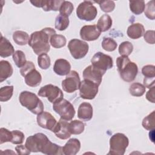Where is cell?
<instances>
[{"instance_id": "6da1fadb", "label": "cell", "mask_w": 155, "mask_h": 155, "mask_svg": "<svg viewBox=\"0 0 155 155\" xmlns=\"http://www.w3.org/2000/svg\"><path fill=\"white\" fill-rule=\"evenodd\" d=\"M25 145L33 153L41 152L47 155L63 154L62 147L51 142L47 136L42 133L28 137Z\"/></svg>"}, {"instance_id": "7a4b0ae2", "label": "cell", "mask_w": 155, "mask_h": 155, "mask_svg": "<svg viewBox=\"0 0 155 155\" xmlns=\"http://www.w3.org/2000/svg\"><path fill=\"white\" fill-rule=\"evenodd\" d=\"M56 31L51 27H46L40 31L31 33L28 41V45L32 48L34 53L37 55L48 53L50 50L49 41Z\"/></svg>"}, {"instance_id": "3957f363", "label": "cell", "mask_w": 155, "mask_h": 155, "mask_svg": "<svg viewBox=\"0 0 155 155\" xmlns=\"http://www.w3.org/2000/svg\"><path fill=\"white\" fill-rule=\"evenodd\" d=\"M117 71L122 80L130 82L133 81L138 73V67L136 63L131 61L128 56H120L116 59Z\"/></svg>"}, {"instance_id": "277c9868", "label": "cell", "mask_w": 155, "mask_h": 155, "mask_svg": "<svg viewBox=\"0 0 155 155\" xmlns=\"http://www.w3.org/2000/svg\"><path fill=\"white\" fill-rule=\"evenodd\" d=\"M21 104L35 114H38L44 111L42 101L33 93L28 91H22L19 96Z\"/></svg>"}, {"instance_id": "5b68a950", "label": "cell", "mask_w": 155, "mask_h": 155, "mask_svg": "<svg viewBox=\"0 0 155 155\" xmlns=\"http://www.w3.org/2000/svg\"><path fill=\"white\" fill-rule=\"evenodd\" d=\"M128 144V138L124 134L116 133L110 137V150L107 154L124 155Z\"/></svg>"}, {"instance_id": "8992f818", "label": "cell", "mask_w": 155, "mask_h": 155, "mask_svg": "<svg viewBox=\"0 0 155 155\" xmlns=\"http://www.w3.org/2000/svg\"><path fill=\"white\" fill-rule=\"evenodd\" d=\"M53 109L60 116L61 119L67 121L71 120L75 115V110L73 105L64 98L53 103Z\"/></svg>"}, {"instance_id": "52a82bcc", "label": "cell", "mask_w": 155, "mask_h": 155, "mask_svg": "<svg viewBox=\"0 0 155 155\" xmlns=\"http://www.w3.org/2000/svg\"><path fill=\"white\" fill-rule=\"evenodd\" d=\"M97 14L96 7L90 1H84L79 4L76 9V15L81 20L91 21L94 20Z\"/></svg>"}, {"instance_id": "ba28073f", "label": "cell", "mask_w": 155, "mask_h": 155, "mask_svg": "<svg viewBox=\"0 0 155 155\" xmlns=\"http://www.w3.org/2000/svg\"><path fill=\"white\" fill-rule=\"evenodd\" d=\"M68 48L71 56L75 59H80L85 56L89 49L88 44L81 40L73 39L68 44Z\"/></svg>"}, {"instance_id": "9c48e42d", "label": "cell", "mask_w": 155, "mask_h": 155, "mask_svg": "<svg viewBox=\"0 0 155 155\" xmlns=\"http://www.w3.org/2000/svg\"><path fill=\"white\" fill-rule=\"evenodd\" d=\"M38 94L41 97H47L48 101L53 104L63 99L64 97L62 91L58 87L52 84H47L41 87Z\"/></svg>"}, {"instance_id": "30bf717a", "label": "cell", "mask_w": 155, "mask_h": 155, "mask_svg": "<svg viewBox=\"0 0 155 155\" xmlns=\"http://www.w3.org/2000/svg\"><path fill=\"white\" fill-rule=\"evenodd\" d=\"M91 65L94 67L105 71L113 66V58L102 52L96 53L91 59Z\"/></svg>"}, {"instance_id": "8fae6325", "label": "cell", "mask_w": 155, "mask_h": 155, "mask_svg": "<svg viewBox=\"0 0 155 155\" xmlns=\"http://www.w3.org/2000/svg\"><path fill=\"white\" fill-rule=\"evenodd\" d=\"M81 80L79 74L74 70H71L62 81L63 90L68 93H71L79 88Z\"/></svg>"}, {"instance_id": "7c38bea8", "label": "cell", "mask_w": 155, "mask_h": 155, "mask_svg": "<svg viewBox=\"0 0 155 155\" xmlns=\"http://www.w3.org/2000/svg\"><path fill=\"white\" fill-rule=\"evenodd\" d=\"M99 86L94 82L84 79L81 81L79 86V95L84 99H93L98 93Z\"/></svg>"}, {"instance_id": "4fadbf2b", "label": "cell", "mask_w": 155, "mask_h": 155, "mask_svg": "<svg viewBox=\"0 0 155 155\" xmlns=\"http://www.w3.org/2000/svg\"><path fill=\"white\" fill-rule=\"evenodd\" d=\"M105 71L101 70L92 65L87 67L83 71V78L84 79L91 81L98 86L100 85L102 80V76Z\"/></svg>"}, {"instance_id": "5bb4252c", "label": "cell", "mask_w": 155, "mask_h": 155, "mask_svg": "<svg viewBox=\"0 0 155 155\" xmlns=\"http://www.w3.org/2000/svg\"><path fill=\"white\" fill-rule=\"evenodd\" d=\"M36 120L39 127L44 129L49 130L52 132L58 122L51 113L44 111L38 114Z\"/></svg>"}, {"instance_id": "9a60e30c", "label": "cell", "mask_w": 155, "mask_h": 155, "mask_svg": "<svg viewBox=\"0 0 155 155\" xmlns=\"http://www.w3.org/2000/svg\"><path fill=\"white\" fill-rule=\"evenodd\" d=\"M101 31L96 25H87L83 26L80 30L81 39L87 41H93L97 39Z\"/></svg>"}, {"instance_id": "2e32d148", "label": "cell", "mask_w": 155, "mask_h": 155, "mask_svg": "<svg viewBox=\"0 0 155 155\" xmlns=\"http://www.w3.org/2000/svg\"><path fill=\"white\" fill-rule=\"evenodd\" d=\"M62 0H38V1H30V2L33 5L42 8L44 11H58L60 7L63 2Z\"/></svg>"}, {"instance_id": "e0dca14e", "label": "cell", "mask_w": 155, "mask_h": 155, "mask_svg": "<svg viewBox=\"0 0 155 155\" xmlns=\"http://www.w3.org/2000/svg\"><path fill=\"white\" fill-rule=\"evenodd\" d=\"M59 139L65 140L70 137L71 133L69 128V123L67 120L60 119L53 131Z\"/></svg>"}, {"instance_id": "ac0fdd59", "label": "cell", "mask_w": 155, "mask_h": 155, "mask_svg": "<svg viewBox=\"0 0 155 155\" xmlns=\"http://www.w3.org/2000/svg\"><path fill=\"white\" fill-rule=\"evenodd\" d=\"M93 114L92 105L88 102H82L80 104L78 110V117L82 120L89 121Z\"/></svg>"}, {"instance_id": "d6986e66", "label": "cell", "mask_w": 155, "mask_h": 155, "mask_svg": "<svg viewBox=\"0 0 155 155\" xmlns=\"http://www.w3.org/2000/svg\"><path fill=\"white\" fill-rule=\"evenodd\" d=\"M71 70V65L70 62L64 59H57L53 66V71L59 76L67 75Z\"/></svg>"}, {"instance_id": "ffe728a7", "label": "cell", "mask_w": 155, "mask_h": 155, "mask_svg": "<svg viewBox=\"0 0 155 155\" xmlns=\"http://www.w3.org/2000/svg\"><path fill=\"white\" fill-rule=\"evenodd\" d=\"M80 148V141L76 138H71L62 147V151L65 155H75L79 151Z\"/></svg>"}, {"instance_id": "44dd1931", "label": "cell", "mask_w": 155, "mask_h": 155, "mask_svg": "<svg viewBox=\"0 0 155 155\" xmlns=\"http://www.w3.org/2000/svg\"><path fill=\"white\" fill-rule=\"evenodd\" d=\"M145 28L140 23H134L131 24L127 28V34L128 36L133 39H137L143 36Z\"/></svg>"}, {"instance_id": "7402d4cb", "label": "cell", "mask_w": 155, "mask_h": 155, "mask_svg": "<svg viewBox=\"0 0 155 155\" xmlns=\"http://www.w3.org/2000/svg\"><path fill=\"white\" fill-rule=\"evenodd\" d=\"M15 53L14 47L10 42L1 34L0 56L2 58H7L13 55Z\"/></svg>"}, {"instance_id": "603a6c76", "label": "cell", "mask_w": 155, "mask_h": 155, "mask_svg": "<svg viewBox=\"0 0 155 155\" xmlns=\"http://www.w3.org/2000/svg\"><path fill=\"white\" fill-rule=\"evenodd\" d=\"M24 78L25 84L31 87H36L38 86L42 81V76L36 68L28 73Z\"/></svg>"}, {"instance_id": "cb8c5ba5", "label": "cell", "mask_w": 155, "mask_h": 155, "mask_svg": "<svg viewBox=\"0 0 155 155\" xmlns=\"http://www.w3.org/2000/svg\"><path fill=\"white\" fill-rule=\"evenodd\" d=\"M13 72V67L8 61L5 60L0 61V82H2L10 78Z\"/></svg>"}, {"instance_id": "d4e9b609", "label": "cell", "mask_w": 155, "mask_h": 155, "mask_svg": "<svg viewBox=\"0 0 155 155\" xmlns=\"http://www.w3.org/2000/svg\"><path fill=\"white\" fill-rule=\"evenodd\" d=\"M112 23L113 21L110 16L107 14H104L100 17L96 25L101 32H104L108 30L111 27Z\"/></svg>"}, {"instance_id": "484cf974", "label": "cell", "mask_w": 155, "mask_h": 155, "mask_svg": "<svg viewBox=\"0 0 155 155\" xmlns=\"http://www.w3.org/2000/svg\"><path fill=\"white\" fill-rule=\"evenodd\" d=\"M13 39L17 45H25L28 43L30 37L27 33L21 30H17L13 33Z\"/></svg>"}, {"instance_id": "4316f807", "label": "cell", "mask_w": 155, "mask_h": 155, "mask_svg": "<svg viewBox=\"0 0 155 155\" xmlns=\"http://www.w3.org/2000/svg\"><path fill=\"white\" fill-rule=\"evenodd\" d=\"M50 43L53 47L56 48H60L66 45L67 40L64 36L55 34L51 36Z\"/></svg>"}, {"instance_id": "83f0119b", "label": "cell", "mask_w": 155, "mask_h": 155, "mask_svg": "<svg viewBox=\"0 0 155 155\" xmlns=\"http://www.w3.org/2000/svg\"><path fill=\"white\" fill-rule=\"evenodd\" d=\"M69 23L70 21L68 17L59 14L56 16L55 19L54 26L55 28L58 30L63 31L68 28Z\"/></svg>"}, {"instance_id": "f1b7e54d", "label": "cell", "mask_w": 155, "mask_h": 155, "mask_svg": "<svg viewBox=\"0 0 155 155\" xmlns=\"http://www.w3.org/2000/svg\"><path fill=\"white\" fill-rule=\"evenodd\" d=\"M69 128L71 134H80L84 131L85 124L78 120H71L69 123Z\"/></svg>"}, {"instance_id": "f546056e", "label": "cell", "mask_w": 155, "mask_h": 155, "mask_svg": "<svg viewBox=\"0 0 155 155\" xmlns=\"http://www.w3.org/2000/svg\"><path fill=\"white\" fill-rule=\"evenodd\" d=\"M130 93L135 97H140L145 92V87L143 85L139 82L133 83L129 88Z\"/></svg>"}, {"instance_id": "4dcf8cb0", "label": "cell", "mask_w": 155, "mask_h": 155, "mask_svg": "<svg viewBox=\"0 0 155 155\" xmlns=\"http://www.w3.org/2000/svg\"><path fill=\"white\" fill-rule=\"evenodd\" d=\"M129 5L130 10L134 14L139 15L144 11L145 4L144 1H130Z\"/></svg>"}, {"instance_id": "1f68e13d", "label": "cell", "mask_w": 155, "mask_h": 155, "mask_svg": "<svg viewBox=\"0 0 155 155\" xmlns=\"http://www.w3.org/2000/svg\"><path fill=\"white\" fill-rule=\"evenodd\" d=\"M14 87L13 85H7L0 88V101L1 102H7L9 101L13 93Z\"/></svg>"}, {"instance_id": "d6a6232c", "label": "cell", "mask_w": 155, "mask_h": 155, "mask_svg": "<svg viewBox=\"0 0 155 155\" xmlns=\"http://www.w3.org/2000/svg\"><path fill=\"white\" fill-rule=\"evenodd\" d=\"M13 60L16 65L19 67H22L27 62L25 55L21 50H16L13 54Z\"/></svg>"}, {"instance_id": "836d02e7", "label": "cell", "mask_w": 155, "mask_h": 155, "mask_svg": "<svg viewBox=\"0 0 155 155\" xmlns=\"http://www.w3.org/2000/svg\"><path fill=\"white\" fill-rule=\"evenodd\" d=\"M133 50V45L129 41H124L122 42L118 48V51L120 56H128Z\"/></svg>"}, {"instance_id": "e575fe53", "label": "cell", "mask_w": 155, "mask_h": 155, "mask_svg": "<svg viewBox=\"0 0 155 155\" xmlns=\"http://www.w3.org/2000/svg\"><path fill=\"white\" fill-rule=\"evenodd\" d=\"M154 111H153L142 120V125L145 130L150 131L154 129Z\"/></svg>"}, {"instance_id": "d590c367", "label": "cell", "mask_w": 155, "mask_h": 155, "mask_svg": "<svg viewBox=\"0 0 155 155\" xmlns=\"http://www.w3.org/2000/svg\"><path fill=\"white\" fill-rule=\"evenodd\" d=\"M117 46V42L111 38H104L102 42V48L107 51H114Z\"/></svg>"}, {"instance_id": "8d00e7d4", "label": "cell", "mask_w": 155, "mask_h": 155, "mask_svg": "<svg viewBox=\"0 0 155 155\" xmlns=\"http://www.w3.org/2000/svg\"><path fill=\"white\" fill-rule=\"evenodd\" d=\"M73 10L74 6L71 2L64 1L60 7L59 11L60 15L68 17L71 14Z\"/></svg>"}, {"instance_id": "74e56055", "label": "cell", "mask_w": 155, "mask_h": 155, "mask_svg": "<svg viewBox=\"0 0 155 155\" xmlns=\"http://www.w3.org/2000/svg\"><path fill=\"white\" fill-rule=\"evenodd\" d=\"M38 66L42 70L48 69L51 65L50 56L47 53H44L38 56Z\"/></svg>"}, {"instance_id": "f35d334b", "label": "cell", "mask_w": 155, "mask_h": 155, "mask_svg": "<svg viewBox=\"0 0 155 155\" xmlns=\"http://www.w3.org/2000/svg\"><path fill=\"white\" fill-rule=\"evenodd\" d=\"M96 2L99 5L101 9L105 13L111 12L115 8V3L113 1H101Z\"/></svg>"}, {"instance_id": "ab89813d", "label": "cell", "mask_w": 155, "mask_h": 155, "mask_svg": "<svg viewBox=\"0 0 155 155\" xmlns=\"http://www.w3.org/2000/svg\"><path fill=\"white\" fill-rule=\"evenodd\" d=\"M154 1H149L145 5L144 8L145 15L148 19L151 20H154L155 18V12H154Z\"/></svg>"}, {"instance_id": "60d3db41", "label": "cell", "mask_w": 155, "mask_h": 155, "mask_svg": "<svg viewBox=\"0 0 155 155\" xmlns=\"http://www.w3.org/2000/svg\"><path fill=\"white\" fill-rule=\"evenodd\" d=\"M13 138L12 133L5 128L0 129V144L12 141Z\"/></svg>"}, {"instance_id": "b9f144b4", "label": "cell", "mask_w": 155, "mask_h": 155, "mask_svg": "<svg viewBox=\"0 0 155 155\" xmlns=\"http://www.w3.org/2000/svg\"><path fill=\"white\" fill-rule=\"evenodd\" d=\"M142 73L145 79H154L155 67L153 65H147L142 68Z\"/></svg>"}, {"instance_id": "7bdbcfd3", "label": "cell", "mask_w": 155, "mask_h": 155, "mask_svg": "<svg viewBox=\"0 0 155 155\" xmlns=\"http://www.w3.org/2000/svg\"><path fill=\"white\" fill-rule=\"evenodd\" d=\"M13 138L11 142L13 144L19 145L23 143L25 136L24 134L19 130H13L12 131Z\"/></svg>"}, {"instance_id": "ee69618b", "label": "cell", "mask_w": 155, "mask_h": 155, "mask_svg": "<svg viewBox=\"0 0 155 155\" xmlns=\"http://www.w3.org/2000/svg\"><path fill=\"white\" fill-rule=\"evenodd\" d=\"M35 69V66L31 61H27L26 64L21 68L20 73L23 76L25 77L28 73L31 71Z\"/></svg>"}, {"instance_id": "f6af8a7d", "label": "cell", "mask_w": 155, "mask_h": 155, "mask_svg": "<svg viewBox=\"0 0 155 155\" xmlns=\"http://www.w3.org/2000/svg\"><path fill=\"white\" fill-rule=\"evenodd\" d=\"M143 37L145 41L150 44H154V30H147L143 34Z\"/></svg>"}, {"instance_id": "bcb514c9", "label": "cell", "mask_w": 155, "mask_h": 155, "mask_svg": "<svg viewBox=\"0 0 155 155\" xmlns=\"http://www.w3.org/2000/svg\"><path fill=\"white\" fill-rule=\"evenodd\" d=\"M15 150L17 152V154L19 155H28L30 154V151L25 147V145H23L19 144V145H17L15 147Z\"/></svg>"}, {"instance_id": "7dc6e473", "label": "cell", "mask_w": 155, "mask_h": 155, "mask_svg": "<svg viewBox=\"0 0 155 155\" xmlns=\"http://www.w3.org/2000/svg\"><path fill=\"white\" fill-rule=\"evenodd\" d=\"M155 87L153 86L151 88H150V89L148 91V92L146 94V98L147 99L152 102V103H154L155 102V99H154V88Z\"/></svg>"}]
</instances>
